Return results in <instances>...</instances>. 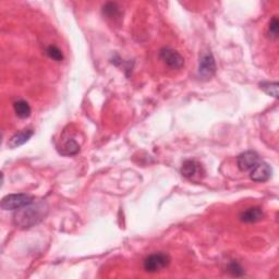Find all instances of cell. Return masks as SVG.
Returning a JSON list of instances; mask_svg holds the SVG:
<instances>
[{"label":"cell","mask_w":279,"mask_h":279,"mask_svg":"<svg viewBox=\"0 0 279 279\" xmlns=\"http://www.w3.org/2000/svg\"><path fill=\"white\" fill-rule=\"evenodd\" d=\"M48 213V206L43 201L35 202L17 209L13 214V223L20 228H31L39 224Z\"/></svg>","instance_id":"1"},{"label":"cell","mask_w":279,"mask_h":279,"mask_svg":"<svg viewBox=\"0 0 279 279\" xmlns=\"http://www.w3.org/2000/svg\"><path fill=\"white\" fill-rule=\"evenodd\" d=\"M33 201L34 199L29 194H9L2 199L1 209L3 210H17L31 204Z\"/></svg>","instance_id":"2"},{"label":"cell","mask_w":279,"mask_h":279,"mask_svg":"<svg viewBox=\"0 0 279 279\" xmlns=\"http://www.w3.org/2000/svg\"><path fill=\"white\" fill-rule=\"evenodd\" d=\"M170 263V258L165 253H155L144 261V270L147 273H157L166 268Z\"/></svg>","instance_id":"3"},{"label":"cell","mask_w":279,"mask_h":279,"mask_svg":"<svg viewBox=\"0 0 279 279\" xmlns=\"http://www.w3.org/2000/svg\"><path fill=\"white\" fill-rule=\"evenodd\" d=\"M159 58L164 61L165 65L174 70L181 69L184 65L183 57L177 50L169 47H164L159 50Z\"/></svg>","instance_id":"4"},{"label":"cell","mask_w":279,"mask_h":279,"mask_svg":"<svg viewBox=\"0 0 279 279\" xmlns=\"http://www.w3.org/2000/svg\"><path fill=\"white\" fill-rule=\"evenodd\" d=\"M216 64L211 54H205L201 57L199 63V75L204 80H209L215 74Z\"/></svg>","instance_id":"5"},{"label":"cell","mask_w":279,"mask_h":279,"mask_svg":"<svg viewBox=\"0 0 279 279\" xmlns=\"http://www.w3.org/2000/svg\"><path fill=\"white\" fill-rule=\"evenodd\" d=\"M260 163V156L253 151H247L240 154L237 158L238 167L241 172H251Z\"/></svg>","instance_id":"6"},{"label":"cell","mask_w":279,"mask_h":279,"mask_svg":"<svg viewBox=\"0 0 279 279\" xmlns=\"http://www.w3.org/2000/svg\"><path fill=\"white\" fill-rule=\"evenodd\" d=\"M272 168L270 165L264 162H260L251 170L250 178L255 182H265L272 177Z\"/></svg>","instance_id":"7"},{"label":"cell","mask_w":279,"mask_h":279,"mask_svg":"<svg viewBox=\"0 0 279 279\" xmlns=\"http://www.w3.org/2000/svg\"><path fill=\"white\" fill-rule=\"evenodd\" d=\"M33 134H34V131L32 130V129H24V130L15 133L14 136L9 140L8 145L10 148H17L19 146H21L33 137Z\"/></svg>","instance_id":"8"},{"label":"cell","mask_w":279,"mask_h":279,"mask_svg":"<svg viewBox=\"0 0 279 279\" xmlns=\"http://www.w3.org/2000/svg\"><path fill=\"white\" fill-rule=\"evenodd\" d=\"M263 217H264V213L261 208H250L240 214V220L244 223L252 224L262 220Z\"/></svg>","instance_id":"9"},{"label":"cell","mask_w":279,"mask_h":279,"mask_svg":"<svg viewBox=\"0 0 279 279\" xmlns=\"http://www.w3.org/2000/svg\"><path fill=\"white\" fill-rule=\"evenodd\" d=\"M13 109L15 115L21 119H27L31 116V107L29 105L28 102H25L23 100H19L17 102L13 103Z\"/></svg>","instance_id":"10"},{"label":"cell","mask_w":279,"mask_h":279,"mask_svg":"<svg viewBox=\"0 0 279 279\" xmlns=\"http://www.w3.org/2000/svg\"><path fill=\"white\" fill-rule=\"evenodd\" d=\"M199 166H200V165L196 163L195 161H191V159H188V161H185L182 164L181 174H182L183 177L188 178V179H192L194 175L198 174Z\"/></svg>","instance_id":"11"},{"label":"cell","mask_w":279,"mask_h":279,"mask_svg":"<svg viewBox=\"0 0 279 279\" xmlns=\"http://www.w3.org/2000/svg\"><path fill=\"white\" fill-rule=\"evenodd\" d=\"M79 152H80V145L73 139L67 140L63 148H61V154L66 155V156H72V155H76Z\"/></svg>","instance_id":"12"},{"label":"cell","mask_w":279,"mask_h":279,"mask_svg":"<svg viewBox=\"0 0 279 279\" xmlns=\"http://www.w3.org/2000/svg\"><path fill=\"white\" fill-rule=\"evenodd\" d=\"M103 12H104V14L107 15L108 18L115 19V18H117V17H119V15H120V8L118 7L117 3L108 2L104 6V9H103Z\"/></svg>","instance_id":"13"},{"label":"cell","mask_w":279,"mask_h":279,"mask_svg":"<svg viewBox=\"0 0 279 279\" xmlns=\"http://www.w3.org/2000/svg\"><path fill=\"white\" fill-rule=\"evenodd\" d=\"M261 89L267 95L278 98V83L277 82H263L261 83Z\"/></svg>","instance_id":"14"},{"label":"cell","mask_w":279,"mask_h":279,"mask_svg":"<svg viewBox=\"0 0 279 279\" xmlns=\"http://www.w3.org/2000/svg\"><path fill=\"white\" fill-rule=\"evenodd\" d=\"M278 32H279V23L277 17H273L268 24V35L273 39H276L278 37Z\"/></svg>","instance_id":"15"},{"label":"cell","mask_w":279,"mask_h":279,"mask_svg":"<svg viewBox=\"0 0 279 279\" xmlns=\"http://www.w3.org/2000/svg\"><path fill=\"white\" fill-rule=\"evenodd\" d=\"M46 54H47L49 58L56 61H61L64 59L63 51H61L58 47H56V46H49V47H47V49H46Z\"/></svg>","instance_id":"16"},{"label":"cell","mask_w":279,"mask_h":279,"mask_svg":"<svg viewBox=\"0 0 279 279\" xmlns=\"http://www.w3.org/2000/svg\"><path fill=\"white\" fill-rule=\"evenodd\" d=\"M228 272L231 274L232 276H236V277H240V276L244 275V268H242L239 264H238L237 262L230 263L229 266H228Z\"/></svg>","instance_id":"17"}]
</instances>
